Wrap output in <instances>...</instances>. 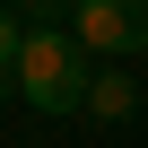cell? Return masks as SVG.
I'll return each mask as SVG.
<instances>
[{
  "label": "cell",
  "mask_w": 148,
  "mask_h": 148,
  "mask_svg": "<svg viewBox=\"0 0 148 148\" xmlns=\"http://www.w3.org/2000/svg\"><path fill=\"white\" fill-rule=\"evenodd\" d=\"M96 52L70 35V26H26V61H18V96L35 113H87V87H96Z\"/></svg>",
  "instance_id": "6da1fadb"
},
{
  "label": "cell",
  "mask_w": 148,
  "mask_h": 148,
  "mask_svg": "<svg viewBox=\"0 0 148 148\" xmlns=\"http://www.w3.org/2000/svg\"><path fill=\"white\" fill-rule=\"evenodd\" d=\"M70 35H79L105 70L139 52V26H131V9H122V0H79V9H70Z\"/></svg>",
  "instance_id": "7a4b0ae2"
},
{
  "label": "cell",
  "mask_w": 148,
  "mask_h": 148,
  "mask_svg": "<svg viewBox=\"0 0 148 148\" xmlns=\"http://www.w3.org/2000/svg\"><path fill=\"white\" fill-rule=\"evenodd\" d=\"M87 113H96V122H131V113H139V79H131L122 61H113V70H96V87H87Z\"/></svg>",
  "instance_id": "3957f363"
},
{
  "label": "cell",
  "mask_w": 148,
  "mask_h": 148,
  "mask_svg": "<svg viewBox=\"0 0 148 148\" xmlns=\"http://www.w3.org/2000/svg\"><path fill=\"white\" fill-rule=\"evenodd\" d=\"M18 61H26V26H18L9 0H0V96H18Z\"/></svg>",
  "instance_id": "277c9868"
},
{
  "label": "cell",
  "mask_w": 148,
  "mask_h": 148,
  "mask_svg": "<svg viewBox=\"0 0 148 148\" xmlns=\"http://www.w3.org/2000/svg\"><path fill=\"white\" fill-rule=\"evenodd\" d=\"M18 18H35V26H70V9H79V0H9Z\"/></svg>",
  "instance_id": "5b68a950"
},
{
  "label": "cell",
  "mask_w": 148,
  "mask_h": 148,
  "mask_svg": "<svg viewBox=\"0 0 148 148\" xmlns=\"http://www.w3.org/2000/svg\"><path fill=\"white\" fill-rule=\"evenodd\" d=\"M122 9H131V26H139V52H148V0H122Z\"/></svg>",
  "instance_id": "8992f818"
}]
</instances>
